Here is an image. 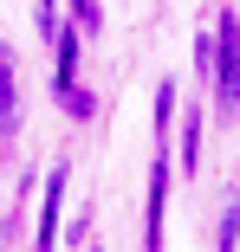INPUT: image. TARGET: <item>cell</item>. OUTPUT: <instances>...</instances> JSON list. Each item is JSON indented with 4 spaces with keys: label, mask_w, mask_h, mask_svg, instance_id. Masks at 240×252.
Instances as JSON below:
<instances>
[{
    "label": "cell",
    "mask_w": 240,
    "mask_h": 252,
    "mask_svg": "<svg viewBox=\"0 0 240 252\" xmlns=\"http://www.w3.org/2000/svg\"><path fill=\"white\" fill-rule=\"evenodd\" d=\"M65 181H72V168L59 162L52 175H45V200H39V226H33V246L39 252H52L59 246V207H65Z\"/></svg>",
    "instance_id": "7a4b0ae2"
},
{
    "label": "cell",
    "mask_w": 240,
    "mask_h": 252,
    "mask_svg": "<svg viewBox=\"0 0 240 252\" xmlns=\"http://www.w3.org/2000/svg\"><path fill=\"white\" fill-rule=\"evenodd\" d=\"M182 168H188V175L201 168V110H195V117L182 123Z\"/></svg>",
    "instance_id": "52a82bcc"
},
{
    "label": "cell",
    "mask_w": 240,
    "mask_h": 252,
    "mask_svg": "<svg viewBox=\"0 0 240 252\" xmlns=\"http://www.w3.org/2000/svg\"><path fill=\"white\" fill-rule=\"evenodd\" d=\"M214 252H240V194L221 200V233H214Z\"/></svg>",
    "instance_id": "5b68a950"
},
{
    "label": "cell",
    "mask_w": 240,
    "mask_h": 252,
    "mask_svg": "<svg viewBox=\"0 0 240 252\" xmlns=\"http://www.w3.org/2000/svg\"><path fill=\"white\" fill-rule=\"evenodd\" d=\"M214 91L227 110L240 104V13H221L214 26Z\"/></svg>",
    "instance_id": "6da1fadb"
},
{
    "label": "cell",
    "mask_w": 240,
    "mask_h": 252,
    "mask_svg": "<svg viewBox=\"0 0 240 252\" xmlns=\"http://www.w3.org/2000/svg\"><path fill=\"white\" fill-rule=\"evenodd\" d=\"M20 129V71H13V52H0V136Z\"/></svg>",
    "instance_id": "277c9868"
},
{
    "label": "cell",
    "mask_w": 240,
    "mask_h": 252,
    "mask_svg": "<svg viewBox=\"0 0 240 252\" xmlns=\"http://www.w3.org/2000/svg\"><path fill=\"white\" fill-rule=\"evenodd\" d=\"M33 20H39L45 39H59V7H52V0H39V13H33Z\"/></svg>",
    "instance_id": "ba28073f"
},
{
    "label": "cell",
    "mask_w": 240,
    "mask_h": 252,
    "mask_svg": "<svg viewBox=\"0 0 240 252\" xmlns=\"http://www.w3.org/2000/svg\"><path fill=\"white\" fill-rule=\"evenodd\" d=\"M162 194H169V162L162 149L150 156V214H143V252H162Z\"/></svg>",
    "instance_id": "3957f363"
},
{
    "label": "cell",
    "mask_w": 240,
    "mask_h": 252,
    "mask_svg": "<svg viewBox=\"0 0 240 252\" xmlns=\"http://www.w3.org/2000/svg\"><path fill=\"white\" fill-rule=\"evenodd\" d=\"M72 71H78V32H59V97H72L78 84H72Z\"/></svg>",
    "instance_id": "8992f818"
},
{
    "label": "cell",
    "mask_w": 240,
    "mask_h": 252,
    "mask_svg": "<svg viewBox=\"0 0 240 252\" xmlns=\"http://www.w3.org/2000/svg\"><path fill=\"white\" fill-rule=\"evenodd\" d=\"M72 13H78V26H104V13H98V0H72Z\"/></svg>",
    "instance_id": "9c48e42d"
}]
</instances>
